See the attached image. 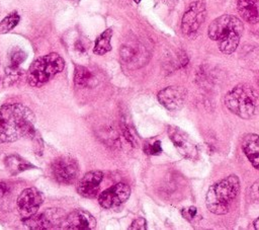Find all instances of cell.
Listing matches in <instances>:
<instances>
[{"instance_id":"cell-11","label":"cell","mask_w":259,"mask_h":230,"mask_svg":"<svg viewBox=\"0 0 259 230\" xmlns=\"http://www.w3.org/2000/svg\"><path fill=\"white\" fill-rule=\"evenodd\" d=\"M42 201L44 197L40 191L34 187H28L23 189L18 196L17 207L20 214L26 218L37 213Z\"/></svg>"},{"instance_id":"cell-17","label":"cell","mask_w":259,"mask_h":230,"mask_svg":"<svg viewBox=\"0 0 259 230\" xmlns=\"http://www.w3.org/2000/svg\"><path fill=\"white\" fill-rule=\"evenodd\" d=\"M238 11L250 23L259 22V0H239Z\"/></svg>"},{"instance_id":"cell-18","label":"cell","mask_w":259,"mask_h":230,"mask_svg":"<svg viewBox=\"0 0 259 230\" xmlns=\"http://www.w3.org/2000/svg\"><path fill=\"white\" fill-rule=\"evenodd\" d=\"M94 81H95L94 74L88 68L80 65L75 67L74 83L76 87H79V88L91 87L95 84Z\"/></svg>"},{"instance_id":"cell-10","label":"cell","mask_w":259,"mask_h":230,"mask_svg":"<svg viewBox=\"0 0 259 230\" xmlns=\"http://www.w3.org/2000/svg\"><path fill=\"white\" fill-rule=\"evenodd\" d=\"M131 195V188L123 182H118L103 190L99 198V205L104 209H115L124 204Z\"/></svg>"},{"instance_id":"cell-28","label":"cell","mask_w":259,"mask_h":230,"mask_svg":"<svg viewBox=\"0 0 259 230\" xmlns=\"http://www.w3.org/2000/svg\"><path fill=\"white\" fill-rule=\"evenodd\" d=\"M254 228L255 229H257V230H259V218H257L255 221H254Z\"/></svg>"},{"instance_id":"cell-27","label":"cell","mask_w":259,"mask_h":230,"mask_svg":"<svg viewBox=\"0 0 259 230\" xmlns=\"http://www.w3.org/2000/svg\"><path fill=\"white\" fill-rule=\"evenodd\" d=\"M8 191V186L5 182H0V198L4 197Z\"/></svg>"},{"instance_id":"cell-3","label":"cell","mask_w":259,"mask_h":230,"mask_svg":"<svg viewBox=\"0 0 259 230\" xmlns=\"http://www.w3.org/2000/svg\"><path fill=\"white\" fill-rule=\"evenodd\" d=\"M240 190V181L237 175H229L212 184L205 197L207 209L217 215L227 214Z\"/></svg>"},{"instance_id":"cell-21","label":"cell","mask_w":259,"mask_h":230,"mask_svg":"<svg viewBox=\"0 0 259 230\" xmlns=\"http://www.w3.org/2000/svg\"><path fill=\"white\" fill-rule=\"evenodd\" d=\"M19 21H20V15L16 11L9 13L0 21V32L1 33L9 32L18 24Z\"/></svg>"},{"instance_id":"cell-8","label":"cell","mask_w":259,"mask_h":230,"mask_svg":"<svg viewBox=\"0 0 259 230\" xmlns=\"http://www.w3.org/2000/svg\"><path fill=\"white\" fill-rule=\"evenodd\" d=\"M66 217L57 209H48L42 213H35L22 220L25 227L29 229H50L63 225Z\"/></svg>"},{"instance_id":"cell-20","label":"cell","mask_w":259,"mask_h":230,"mask_svg":"<svg viewBox=\"0 0 259 230\" xmlns=\"http://www.w3.org/2000/svg\"><path fill=\"white\" fill-rule=\"evenodd\" d=\"M111 36H112V29L107 28L105 29L95 41L93 47V53L96 55H104L111 50Z\"/></svg>"},{"instance_id":"cell-9","label":"cell","mask_w":259,"mask_h":230,"mask_svg":"<svg viewBox=\"0 0 259 230\" xmlns=\"http://www.w3.org/2000/svg\"><path fill=\"white\" fill-rule=\"evenodd\" d=\"M206 16V8L203 1L192 2L185 11L181 21V29L185 34L195 32L202 24Z\"/></svg>"},{"instance_id":"cell-25","label":"cell","mask_w":259,"mask_h":230,"mask_svg":"<svg viewBox=\"0 0 259 230\" xmlns=\"http://www.w3.org/2000/svg\"><path fill=\"white\" fill-rule=\"evenodd\" d=\"M250 195H251V198L253 199V201H255L256 203H259V180L255 181L253 183V185L251 186Z\"/></svg>"},{"instance_id":"cell-4","label":"cell","mask_w":259,"mask_h":230,"mask_svg":"<svg viewBox=\"0 0 259 230\" xmlns=\"http://www.w3.org/2000/svg\"><path fill=\"white\" fill-rule=\"evenodd\" d=\"M225 105L233 113L242 119H250L259 107V95L248 84H239L225 96Z\"/></svg>"},{"instance_id":"cell-12","label":"cell","mask_w":259,"mask_h":230,"mask_svg":"<svg viewBox=\"0 0 259 230\" xmlns=\"http://www.w3.org/2000/svg\"><path fill=\"white\" fill-rule=\"evenodd\" d=\"M168 135L177 151L188 159L197 157V147L189 136L177 127H169Z\"/></svg>"},{"instance_id":"cell-29","label":"cell","mask_w":259,"mask_h":230,"mask_svg":"<svg viewBox=\"0 0 259 230\" xmlns=\"http://www.w3.org/2000/svg\"><path fill=\"white\" fill-rule=\"evenodd\" d=\"M134 1H135L136 3H140V1H141V0H134Z\"/></svg>"},{"instance_id":"cell-5","label":"cell","mask_w":259,"mask_h":230,"mask_svg":"<svg viewBox=\"0 0 259 230\" xmlns=\"http://www.w3.org/2000/svg\"><path fill=\"white\" fill-rule=\"evenodd\" d=\"M64 59L57 53H50L34 60L27 71V82L32 87H40L62 72Z\"/></svg>"},{"instance_id":"cell-16","label":"cell","mask_w":259,"mask_h":230,"mask_svg":"<svg viewBox=\"0 0 259 230\" xmlns=\"http://www.w3.org/2000/svg\"><path fill=\"white\" fill-rule=\"evenodd\" d=\"M242 149L251 164L259 169V136L256 134L246 135L242 141Z\"/></svg>"},{"instance_id":"cell-22","label":"cell","mask_w":259,"mask_h":230,"mask_svg":"<svg viewBox=\"0 0 259 230\" xmlns=\"http://www.w3.org/2000/svg\"><path fill=\"white\" fill-rule=\"evenodd\" d=\"M25 59H26V53L22 49H19V48L13 49L10 54L9 66L19 68V65L22 64L25 61Z\"/></svg>"},{"instance_id":"cell-6","label":"cell","mask_w":259,"mask_h":230,"mask_svg":"<svg viewBox=\"0 0 259 230\" xmlns=\"http://www.w3.org/2000/svg\"><path fill=\"white\" fill-rule=\"evenodd\" d=\"M119 55L122 64L126 68L137 69L147 64L151 53L146 44L140 40L133 39L120 47Z\"/></svg>"},{"instance_id":"cell-13","label":"cell","mask_w":259,"mask_h":230,"mask_svg":"<svg viewBox=\"0 0 259 230\" xmlns=\"http://www.w3.org/2000/svg\"><path fill=\"white\" fill-rule=\"evenodd\" d=\"M158 100L169 110L180 109L185 101L186 92L180 86H168L159 91Z\"/></svg>"},{"instance_id":"cell-24","label":"cell","mask_w":259,"mask_h":230,"mask_svg":"<svg viewBox=\"0 0 259 230\" xmlns=\"http://www.w3.org/2000/svg\"><path fill=\"white\" fill-rule=\"evenodd\" d=\"M130 230L132 229H135V230H145L147 229V222L144 218L140 217V218H137L133 221L132 225L128 227Z\"/></svg>"},{"instance_id":"cell-1","label":"cell","mask_w":259,"mask_h":230,"mask_svg":"<svg viewBox=\"0 0 259 230\" xmlns=\"http://www.w3.org/2000/svg\"><path fill=\"white\" fill-rule=\"evenodd\" d=\"M34 114L22 103H8L0 107V143L14 142L34 134Z\"/></svg>"},{"instance_id":"cell-15","label":"cell","mask_w":259,"mask_h":230,"mask_svg":"<svg viewBox=\"0 0 259 230\" xmlns=\"http://www.w3.org/2000/svg\"><path fill=\"white\" fill-rule=\"evenodd\" d=\"M103 173L98 170L87 172L77 183V191L85 198H94L100 187Z\"/></svg>"},{"instance_id":"cell-26","label":"cell","mask_w":259,"mask_h":230,"mask_svg":"<svg viewBox=\"0 0 259 230\" xmlns=\"http://www.w3.org/2000/svg\"><path fill=\"white\" fill-rule=\"evenodd\" d=\"M196 213H197V210H196L195 207H189L187 209L182 210V214H183L184 218L187 219V220L193 219L196 216Z\"/></svg>"},{"instance_id":"cell-14","label":"cell","mask_w":259,"mask_h":230,"mask_svg":"<svg viewBox=\"0 0 259 230\" xmlns=\"http://www.w3.org/2000/svg\"><path fill=\"white\" fill-rule=\"evenodd\" d=\"M96 226L95 218L87 211L75 210L66 216L63 227L72 230H91Z\"/></svg>"},{"instance_id":"cell-7","label":"cell","mask_w":259,"mask_h":230,"mask_svg":"<svg viewBox=\"0 0 259 230\" xmlns=\"http://www.w3.org/2000/svg\"><path fill=\"white\" fill-rule=\"evenodd\" d=\"M51 171L57 182L70 184L73 183L78 176L79 165L74 158L70 156H61L53 161Z\"/></svg>"},{"instance_id":"cell-23","label":"cell","mask_w":259,"mask_h":230,"mask_svg":"<svg viewBox=\"0 0 259 230\" xmlns=\"http://www.w3.org/2000/svg\"><path fill=\"white\" fill-rule=\"evenodd\" d=\"M144 151L146 154L149 155H158L162 152V147H161V142L160 141H155L152 144H146L144 147Z\"/></svg>"},{"instance_id":"cell-2","label":"cell","mask_w":259,"mask_h":230,"mask_svg":"<svg viewBox=\"0 0 259 230\" xmlns=\"http://www.w3.org/2000/svg\"><path fill=\"white\" fill-rule=\"evenodd\" d=\"M243 30V22L238 17L231 14H224L209 24L207 33L210 40L218 42L219 49L222 53L230 55L236 51Z\"/></svg>"},{"instance_id":"cell-30","label":"cell","mask_w":259,"mask_h":230,"mask_svg":"<svg viewBox=\"0 0 259 230\" xmlns=\"http://www.w3.org/2000/svg\"><path fill=\"white\" fill-rule=\"evenodd\" d=\"M70 1H79V0H70Z\"/></svg>"},{"instance_id":"cell-19","label":"cell","mask_w":259,"mask_h":230,"mask_svg":"<svg viewBox=\"0 0 259 230\" xmlns=\"http://www.w3.org/2000/svg\"><path fill=\"white\" fill-rule=\"evenodd\" d=\"M4 163L11 174H17L26 169H29L30 167L31 168L34 167L32 164L26 162L24 159H22L17 155H10L6 157L4 160Z\"/></svg>"}]
</instances>
